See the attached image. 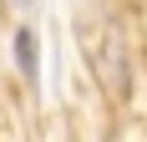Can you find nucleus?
Here are the masks:
<instances>
[{
    "instance_id": "obj_1",
    "label": "nucleus",
    "mask_w": 147,
    "mask_h": 142,
    "mask_svg": "<svg viewBox=\"0 0 147 142\" xmlns=\"http://www.w3.org/2000/svg\"><path fill=\"white\" fill-rule=\"evenodd\" d=\"M15 56H20V71L36 81V36L30 30H15Z\"/></svg>"
},
{
    "instance_id": "obj_2",
    "label": "nucleus",
    "mask_w": 147,
    "mask_h": 142,
    "mask_svg": "<svg viewBox=\"0 0 147 142\" xmlns=\"http://www.w3.org/2000/svg\"><path fill=\"white\" fill-rule=\"evenodd\" d=\"M20 5H26V0H20Z\"/></svg>"
}]
</instances>
